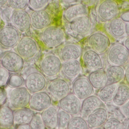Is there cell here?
Segmentation results:
<instances>
[{
    "label": "cell",
    "instance_id": "obj_18",
    "mask_svg": "<svg viewBox=\"0 0 129 129\" xmlns=\"http://www.w3.org/2000/svg\"><path fill=\"white\" fill-rule=\"evenodd\" d=\"M107 117L108 113L106 109L104 107H100L88 115L87 122L91 128H99L104 125Z\"/></svg>",
    "mask_w": 129,
    "mask_h": 129
},
{
    "label": "cell",
    "instance_id": "obj_33",
    "mask_svg": "<svg viewBox=\"0 0 129 129\" xmlns=\"http://www.w3.org/2000/svg\"><path fill=\"white\" fill-rule=\"evenodd\" d=\"M25 80L24 78L17 74H14L10 76L7 85L12 88H17L23 87L24 85Z\"/></svg>",
    "mask_w": 129,
    "mask_h": 129
},
{
    "label": "cell",
    "instance_id": "obj_42",
    "mask_svg": "<svg viewBox=\"0 0 129 129\" xmlns=\"http://www.w3.org/2000/svg\"><path fill=\"white\" fill-rule=\"evenodd\" d=\"M79 0H61V4L67 8L75 4H79Z\"/></svg>",
    "mask_w": 129,
    "mask_h": 129
},
{
    "label": "cell",
    "instance_id": "obj_13",
    "mask_svg": "<svg viewBox=\"0 0 129 129\" xmlns=\"http://www.w3.org/2000/svg\"><path fill=\"white\" fill-rule=\"evenodd\" d=\"M72 89L74 94L80 100H83L91 95L94 88L85 77H80L76 79L72 84Z\"/></svg>",
    "mask_w": 129,
    "mask_h": 129
},
{
    "label": "cell",
    "instance_id": "obj_9",
    "mask_svg": "<svg viewBox=\"0 0 129 129\" xmlns=\"http://www.w3.org/2000/svg\"><path fill=\"white\" fill-rule=\"evenodd\" d=\"M24 85L30 92L35 93L44 90L46 88L47 81L42 74L34 72L26 76Z\"/></svg>",
    "mask_w": 129,
    "mask_h": 129
},
{
    "label": "cell",
    "instance_id": "obj_11",
    "mask_svg": "<svg viewBox=\"0 0 129 129\" xmlns=\"http://www.w3.org/2000/svg\"><path fill=\"white\" fill-rule=\"evenodd\" d=\"M52 105V98L50 95L44 91L37 92L31 96L30 108L36 112H42Z\"/></svg>",
    "mask_w": 129,
    "mask_h": 129
},
{
    "label": "cell",
    "instance_id": "obj_37",
    "mask_svg": "<svg viewBox=\"0 0 129 129\" xmlns=\"http://www.w3.org/2000/svg\"><path fill=\"white\" fill-rule=\"evenodd\" d=\"M49 0H28V4L34 10L43 9L49 4Z\"/></svg>",
    "mask_w": 129,
    "mask_h": 129
},
{
    "label": "cell",
    "instance_id": "obj_4",
    "mask_svg": "<svg viewBox=\"0 0 129 129\" xmlns=\"http://www.w3.org/2000/svg\"><path fill=\"white\" fill-rule=\"evenodd\" d=\"M31 96L29 91L26 87L14 88L10 94V102L16 109L24 108L29 106Z\"/></svg>",
    "mask_w": 129,
    "mask_h": 129
},
{
    "label": "cell",
    "instance_id": "obj_45",
    "mask_svg": "<svg viewBox=\"0 0 129 129\" xmlns=\"http://www.w3.org/2000/svg\"><path fill=\"white\" fill-rule=\"evenodd\" d=\"M17 129H31L29 124H25L18 125Z\"/></svg>",
    "mask_w": 129,
    "mask_h": 129
},
{
    "label": "cell",
    "instance_id": "obj_51",
    "mask_svg": "<svg viewBox=\"0 0 129 129\" xmlns=\"http://www.w3.org/2000/svg\"><path fill=\"white\" fill-rule=\"evenodd\" d=\"M82 1H84V0H82Z\"/></svg>",
    "mask_w": 129,
    "mask_h": 129
},
{
    "label": "cell",
    "instance_id": "obj_31",
    "mask_svg": "<svg viewBox=\"0 0 129 129\" xmlns=\"http://www.w3.org/2000/svg\"><path fill=\"white\" fill-rule=\"evenodd\" d=\"M117 86V84H106L100 88L99 93V97L102 102L108 103L112 101L116 93Z\"/></svg>",
    "mask_w": 129,
    "mask_h": 129
},
{
    "label": "cell",
    "instance_id": "obj_8",
    "mask_svg": "<svg viewBox=\"0 0 129 129\" xmlns=\"http://www.w3.org/2000/svg\"><path fill=\"white\" fill-rule=\"evenodd\" d=\"M107 59L112 64L117 66L123 65L127 63L129 60V51L122 45L114 46L108 52Z\"/></svg>",
    "mask_w": 129,
    "mask_h": 129
},
{
    "label": "cell",
    "instance_id": "obj_24",
    "mask_svg": "<svg viewBox=\"0 0 129 129\" xmlns=\"http://www.w3.org/2000/svg\"><path fill=\"white\" fill-rule=\"evenodd\" d=\"M81 54L80 47L75 44H68L63 47L61 52V58L64 62L68 60H76L80 58Z\"/></svg>",
    "mask_w": 129,
    "mask_h": 129
},
{
    "label": "cell",
    "instance_id": "obj_26",
    "mask_svg": "<svg viewBox=\"0 0 129 129\" xmlns=\"http://www.w3.org/2000/svg\"><path fill=\"white\" fill-rule=\"evenodd\" d=\"M88 79L93 88L100 89L107 84L105 71L101 70L94 71L89 75Z\"/></svg>",
    "mask_w": 129,
    "mask_h": 129
},
{
    "label": "cell",
    "instance_id": "obj_1",
    "mask_svg": "<svg viewBox=\"0 0 129 129\" xmlns=\"http://www.w3.org/2000/svg\"><path fill=\"white\" fill-rule=\"evenodd\" d=\"M42 39L48 47H55L64 40V32L58 26H49L43 29Z\"/></svg>",
    "mask_w": 129,
    "mask_h": 129
},
{
    "label": "cell",
    "instance_id": "obj_27",
    "mask_svg": "<svg viewBox=\"0 0 129 129\" xmlns=\"http://www.w3.org/2000/svg\"><path fill=\"white\" fill-rule=\"evenodd\" d=\"M14 124V112L7 106H2L0 107V126L9 128Z\"/></svg>",
    "mask_w": 129,
    "mask_h": 129
},
{
    "label": "cell",
    "instance_id": "obj_38",
    "mask_svg": "<svg viewBox=\"0 0 129 129\" xmlns=\"http://www.w3.org/2000/svg\"><path fill=\"white\" fill-rule=\"evenodd\" d=\"M104 128L105 129H120L121 124L120 121L116 118H110L107 119L104 124Z\"/></svg>",
    "mask_w": 129,
    "mask_h": 129
},
{
    "label": "cell",
    "instance_id": "obj_34",
    "mask_svg": "<svg viewBox=\"0 0 129 129\" xmlns=\"http://www.w3.org/2000/svg\"><path fill=\"white\" fill-rule=\"evenodd\" d=\"M71 119V115L62 110L58 112V123L59 129L67 128L68 124Z\"/></svg>",
    "mask_w": 129,
    "mask_h": 129
},
{
    "label": "cell",
    "instance_id": "obj_17",
    "mask_svg": "<svg viewBox=\"0 0 129 129\" xmlns=\"http://www.w3.org/2000/svg\"><path fill=\"white\" fill-rule=\"evenodd\" d=\"M71 30L79 35H85L91 30L92 23L88 16L76 18L70 22Z\"/></svg>",
    "mask_w": 129,
    "mask_h": 129
},
{
    "label": "cell",
    "instance_id": "obj_46",
    "mask_svg": "<svg viewBox=\"0 0 129 129\" xmlns=\"http://www.w3.org/2000/svg\"><path fill=\"white\" fill-rule=\"evenodd\" d=\"M124 46L129 51V36L124 42Z\"/></svg>",
    "mask_w": 129,
    "mask_h": 129
},
{
    "label": "cell",
    "instance_id": "obj_49",
    "mask_svg": "<svg viewBox=\"0 0 129 129\" xmlns=\"http://www.w3.org/2000/svg\"><path fill=\"white\" fill-rule=\"evenodd\" d=\"M3 51V47L0 45V54Z\"/></svg>",
    "mask_w": 129,
    "mask_h": 129
},
{
    "label": "cell",
    "instance_id": "obj_29",
    "mask_svg": "<svg viewBox=\"0 0 129 129\" xmlns=\"http://www.w3.org/2000/svg\"><path fill=\"white\" fill-rule=\"evenodd\" d=\"M34 115L32 111L25 108L18 109L14 112V124L20 125L29 124Z\"/></svg>",
    "mask_w": 129,
    "mask_h": 129
},
{
    "label": "cell",
    "instance_id": "obj_40",
    "mask_svg": "<svg viewBox=\"0 0 129 129\" xmlns=\"http://www.w3.org/2000/svg\"><path fill=\"white\" fill-rule=\"evenodd\" d=\"M7 96L6 90L0 86V106H4L7 101Z\"/></svg>",
    "mask_w": 129,
    "mask_h": 129
},
{
    "label": "cell",
    "instance_id": "obj_22",
    "mask_svg": "<svg viewBox=\"0 0 129 129\" xmlns=\"http://www.w3.org/2000/svg\"><path fill=\"white\" fill-rule=\"evenodd\" d=\"M41 117L46 128L54 129L58 126V112L52 106H50L41 113Z\"/></svg>",
    "mask_w": 129,
    "mask_h": 129
},
{
    "label": "cell",
    "instance_id": "obj_39",
    "mask_svg": "<svg viewBox=\"0 0 129 129\" xmlns=\"http://www.w3.org/2000/svg\"><path fill=\"white\" fill-rule=\"evenodd\" d=\"M10 72L4 67L0 68V86L3 87L7 83L10 77Z\"/></svg>",
    "mask_w": 129,
    "mask_h": 129
},
{
    "label": "cell",
    "instance_id": "obj_36",
    "mask_svg": "<svg viewBox=\"0 0 129 129\" xmlns=\"http://www.w3.org/2000/svg\"><path fill=\"white\" fill-rule=\"evenodd\" d=\"M7 3L15 10H24L28 5V0H8Z\"/></svg>",
    "mask_w": 129,
    "mask_h": 129
},
{
    "label": "cell",
    "instance_id": "obj_20",
    "mask_svg": "<svg viewBox=\"0 0 129 129\" xmlns=\"http://www.w3.org/2000/svg\"><path fill=\"white\" fill-rule=\"evenodd\" d=\"M103 105H104L99 97L91 95L83 100L81 110L83 115L88 117L97 108L103 107Z\"/></svg>",
    "mask_w": 129,
    "mask_h": 129
},
{
    "label": "cell",
    "instance_id": "obj_15",
    "mask_svg": "<svg viewBox=\"0 0 129 129\" xmlns=\"http://www.w3.org/2000/svg\"><path fill=\"white\" fill-rule=\"evenodd\" d=\"M59 106L61 110L75 115L81 110V102L75 95L69 94L59 101Z\"/></svg>",
    "mask_w": 129,
    "mask_h": 129
},
{
    "label": "cell",
    "instance_id": "obj_3",
    "mask_svg": "<svg viewBox=\"0 0 129 129\" xmlns=\"http://www.w3.org/2000/svg\"><path fill=\"white\" fill-rule=\"evenodd\" d=\"M119 12L118 5L114 0H103L97 8V14L102 21H110Z\"/></svg>",
    "mask_w": 129,
    "mask_h": 129
},
{
    "label": "cell",
    "instance_id": "obj_7",
    "mask_svg": "<svg viewBox=\"0 0 129 129\" xmlns=\"http://www.w3.org/2000/svg\"><path fill=\"white\" fill-rule=\"evenodd\" d=\"M17 53L23 58H33L38 51V46L35 40L29 37L21 38L16 46Z\"/></svg>",
    "mask_w": 129,
    "mask_h": 129
},
{
    "label": "cell",
    "instance_id": "obj_35",
    "mask_svg": "<svg viewBox=\"0 0 129 129\" xmlns=\"http://www.w3.org/2000/svg\"><path fill=\"white\" fill-rule=\"evenodd\" d=\"M31 129H45L46 127L43 123L41 115H35L29 123Z\"/></svg>",
    "mask_w": 129,
    "mask_h": 129
},
{
    "label": "cell",
    "instance_id": "obj_44",
    "mask_svg": "<svg viewBox=\"0 0 129 129\" xmlns=\"http://www.w3.org/2000/svg\"><path fill=\"white\" fill-rule=\"evenodd\" d=\"M124 78L127 85L129 86V67H128L125 72Z\"/></svg>",
    "mask_w": 129,
    "mask_h": 129
},
{
    "label": "cell",
    "instance_id": "obj_25",
    "mask_svg": "<svg viewBox=\"0 0 129 129\" xmlns=\"http://www.w3.org/2000/svg\"><path fill=\"white\" fill-rule=\"evenodd\" d=\"M61 69L66 76L73 78L80 73L82 68L79 61L76 59L64 61L62 64Z\"/></svg>",
    "mask_w": 129,
    "mask_h": 129
},
{
    "label": "cell",
    "instance_id": "obj_28",
    "mask_svg": "<svg viewBox=\"0 0 129 129\" xmlns=\"http://www.w3.org/2000/svg\"><path fill=\"white\" fill-rule=\"evenodd\" d=\"M129 100V86L121 85L117 88L116 93L113 99L114 104L121 106Z\"/></svg>",
    "mask_w": 129,
    "mask_h": 129
},
{
    "label": "cell",
    "instance_id": "obj_43",
    "mask_svg": "<svg viewBox=\"0 0 129 129\" xmlns=\"http://www.w3.org/2000/svg\"><path fill=\"white\" fill-rule=\"evenodd\" d=\"M120 18L125 23L129 22V11L123 13L120 16Z\"/></svg>",
    "mask_w": 129,
    "mask_h": 129
},
{
    "label": "cell",
    "instance_id": "obj_6",
    "mask_svg": "<svg viewBox=\"0 0 129 129\" xmlns=\"http://www.w3.org/2000/svg\"><path fill=\"white\" fill-rule=\"evenodd\" d=\"M19 40L18 30L15 27L6 26L0 29V45L4 48L15 47Z\"/></svg>",
    "mask_w": 129,
    "mask_h": 129
},
{
    "label": "cell",
    "instance_id": "obj_32",
    "mask_svg": "<svg viewBox=\"0 0 129 129\" xmlns=\"http://www.w3.org/2000/svg\"><path fill=\"white\" fill-rule=\"evenodd\" d=\"M88 128V122L80 117L71 118L67 126V129H83Z\"/></svg>",
    "mask_w": 129,
    "mask_h": 129
},
{
    "label": "cell",
    "instance_id": "obj_23",
    "mask_svg": "<svg viewBox=\"0 0 129 129\" xmlns=\"http://www.w3.org/2000/svg\"><path fill=\"white\" fill-rule=\"evenodd\" d=\"M105 72L107 84H117L124 78L125 71L120 66L113 65L109 67Z\"/></svg>",
    "mask_w": 129,
    "mask_h": 129
},
{
    "label": "cell",
    "instance_id": "obj_12",
    "mask_svg": "<svg viewBox=\"0 0 129 129\" xmlns=\"http://www.w3.org/2000/svg\"><path fill=\"white\" fill-rule=\"evenodd\" d=\"M11 21L18 31L24 33L27 31L31 27V16L24 10H15L10 18Z\"/></svg>",
    "mask_w": 129,
    "mask_h": 129
},
{
    "label": "cell",
    "instance_id": "obj_5",
    "mask_svg": "<svg viewBox=\"0 0 129 129\" xmlns=\"http://www.w3.org/2000/svg\"><path fill=\"white\" fill-rule=\"evenodd\" d=\"M60 59L54 55H48L42 60L40 69L45 76L49 77L55 76L60 72L62 68Z\"/></svg>",
    "mask_w": 129,
    "mask_h": 129
},
{
    "label": "cell",
    "instance_id": "obj_48",
    "mask_svg": "<svg viewBox=\"0 0 129 129\" xmlns=\"http://www.w3.org/2000/svg\"><path fill=\"white\" fill-rule=\"evenodd\" d=\"M8 0H0V6H4L8 2Z\"/></svg>",
    "mask_w": 129,
    "mask_h": 129
},
{
    "label": "cell",
    "instance_id": "obj_19",
    "mask_svg": "<svg viewBox=\"0 0 129 129\" xmlns=\"http://www.w3.org/2000/svg\"><path fill=\"white\" fill-rule=\"evenodd\" d=\"M82 60L87 67L92 70H98L103 65L100 54L92 49H89L84 52L82 55Z\"/></svg>",
    "mask_w": 129,
    "mask_h": 129
},
{
    "label": "cell",
    "instance_id": "obj_10",
    "mask_svg": "<svg viewBox=\"0 0 129 129\" xmlns=\"http://www.w3.org/2000/svg\"><path fill=\"white\" fill-rule=\"evenodd\" d=\"M88 42L91 49L99 54L105 53L110 44L108 37L100 32H96L91 34L88 38Z\"/></svg>",
    "mask_w": 129,
    "mask_h": 129
},
{
    "label": "cell",
    "instance_id": "obj_21",
    "mask_svg": "<svg viewBox=\"0 0 129 129\" xmlns=\"http://www.w3.org/2000/svg\"><path fill=\"white\" fill-rule=\"evenodd\" d=\"M88 9L87 7L81 4H77L67 8L64 11L65 19L70 22L76 18L88 15Z\"/></svg>",
    "mask_w": 129,
    "mask_h": 129
},
{
    "label": "cell",
    "instance_id": "obj_14",
    "mask_svg": "<svg viewBox=\"0 0 129 129\" xmlns=\"http://www.w3.org/2000/svg\"><path fill=\"white\" fill-rule=\"evenodd\" d=\"M48 90L53 99L60 101L69 94L70 88L68 83L64 79H57L50 84Z\"/></svg>",
    "mask_w": 129,
    "mask_h": 129
},
{
    "label": "cell",
    "instance_id": "obj_52",
    "mask_svg": "<svg viewBox=\"0 0 129 129\" xmlns=\"http://www.w3.org/2000/svg\"></svg>",
    "mask_w": 129,
    "mask_h": 129
},
{
    "label": "cell",
    "instance_id": "obj_41",
    "mask_svg": "<svg viewBox=\"0 0 129 129\" xmlns=\"http://www.w3.org/2000/svg\"><path fill=\"white\" fill-rule=\"evenodd\" d=\"M121 110L126 117L129 118V100L121 106Z\"/></svg>",
    "mask_w": 129,
    "mask_h": 129
},
{
    "label": "cell",
    "instance_id": "obj_50",
    "mask_svg": "<svg viewBox=\"0 0 129 129\" xmlns=\"http://www.w3.org/2000/svg\"><path fill=\"white\" fill-rule=\"evenodd\" d=\"M2 67V64H1V60L0 59V68Z\"/></svg>",
    "mask_w": 129,
    "mask_h": 129
},
{
    "label": "cell",
    "instance_id": "obj_30",
    "mask_svg": "<svg viewBox=\"0 0 129 129\" xmlns=\"http://www.w3.org/2000/svg\"><path fill=\"white\" fill-rule=\"evenodd\" d=\"M109 29L114 37L120 38L125 34V23L120 18H115L110 22Z\"/></svg>",
    "mask_w": 129,
    "mask_h": 129
},
{
    "label": "cell",
    "instance_id": "obj_16",
    "mask_svg": "<svg viewBox=\"0 0 129 129\" xmlns=\"http://www.w3.org/2000/svg\"><path fill=\"white\" fill-rule=\"evenodd\" d=\"M30 16L31 26L34 29L38 30L45 29L51 21L50 14L43 9L35 10Z\"/></svg>",
    "mask_w": 129,
    "mask_h": 129
},
{
    "label": "cell",
    "instance_id": "obj_47",
    "mask_svg": "<svg viewBox=\"0 0 129 129\" xmlns=\"http://www.w3.org/2000/svg\"><path fill=\"white\" fill-rule=\"evenodd\" d=\"M125 34L129 36V22L125 23Z\"/></svg>",
    "mask_w": 129,
    "mask_h": 129
},
{
    "label": "cell",
    "instance_id": "obj_2",
    "mask_svg": "<svg viewBox=\"0 0 129 129\" xmlns=\"http://www.w3.org/2000/svg\"><path fill=\"white\" fill-rule=\"evenodd\" d=\"M1 60L2 66L10 73H13L21 71L24 65V58L17 52L14 51L7 52Z\"/></svg>",
    "mask_w": 129,
    "mask_h": 129
}]
</instances>
